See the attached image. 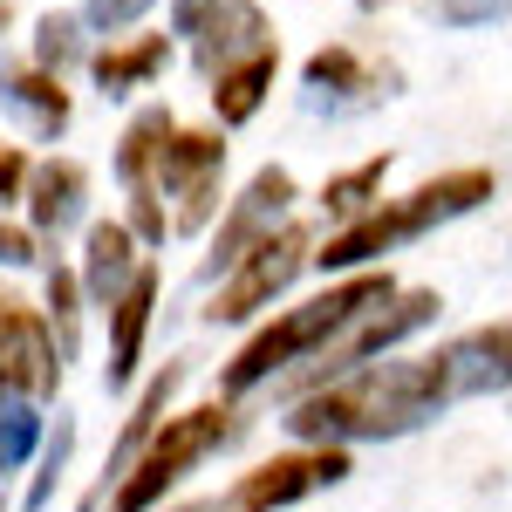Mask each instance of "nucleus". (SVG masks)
Returning <instances> with one entry per match:
<instances>
[{
    "label": "nucleus",
    "instance_id": "f257e3e1",
    "mask_svg": "<svg viewBox=\"0 0 512 512\" xmlns=\"http://www.w3.org/2000/svg\"><path fill=\"white\" fill-rule=\"evenodd\" d=\"M451 403L458 396L444 383L437 349L383 355V362H362L349 376L294 396L287 417H280V431L294 437V444H342V451H355V444H396V437L431 431Z\"/></svg>",
    "mask_w": 512,
    "mask_h": 512
},
{
    "label": "nucleus",
    "instance_id": "f03ea898",
    "mask_svg": "<svg viewBox=\"0 0 512 512\" xmlns=\"http://www.w3.org/2000/svg\"><path fill=\"white\" fill-rule=\"evenodd\" d=\"M396 287H403V280H396L390 267H362V274H335L321 294L280 308V315L253 321V335L233 349V362H219V396L246 403L253 390H267L274 376H287V369H301L308 355H321L355 315H369L376 301H390Z\"/></svg>",
    "mask_w": 512,
    "mask_h": 512
},
{
    "label": "nucleus",
    "instance_id": "7ed1b4c3",
    "mask_svg": "<svg viewBox=\"0 0 512 512\" xmlns=\"http://www.w3.org/2000/svg\"><path fill=\"white\" fill-rule=\"evenodd\" d=\"M499 198V171H485V164H458V171H437L424 178L417 192L403 198H383V205H369L362 219L349 226H335L328 239H315V274H362V267H383L390 253L403 246H417V239H431L437 226H451V219H472L478 205H492Z\"/></svg>",
    "mask_w": 512,
    "mask_h": 512
},
{
    "label": "nucleus",
    "instance_id": "20e7f679",
    "mask_svg": "<svg viewBox=\"0 0 512 512\" xmlns=\"http://www.w3.org/2000/svg\"><path fill=\"white\" fill-rule=\"evenodd\" d=\"M233 437H239V403L233 396H205L192 410H171L158 431H151V444L137 451V465L117 478V492L103 499V512H164V499H171L205 458H219Z\"/></svg>",
    "mask_w": 512,
    "mask_h": 512
},
{
    "label": "nucleus",
    "instance_id": "39448f33",
    "mask_svg": "<svg viewBox=\"0 0 512 512\" xmlns=\"http://www.w3.org/2000/svg\"><path fill=\"white\" fill-rule=\"evenodd\" d=\"M444 315V294L437 287H396L390 301H376L369 315H355L335 342L321 355H308L301 369H287V376H274V390L294 403V396L321 390V383H335V376H349V369H362V362H383V355H396L403 342H417L431 321Z\"/></svg>",
    "mask_w": 512,
    "mask_h": 512
},
{
    "label": "nucleus",
    "instance_id": "423d86ee",
    "mask_svg": "<svg viewBox=\"0 0 512 512\" xmlns=\"http://www.w3.org/2000/svg\"><path fill=\"white\" fill-rule=\"evenodd\" d=\"M315 267V226L308 219H287L280 233H267L253 253H239L226 274L212 280V301H205V321L212 328H253L267 321L274 301L294 294V280Z\"/></svg>",
    "mask_w": 512,
    "mask_h": 512
},
{
    "label": "nucleus",
    "instance_id": "0eeeda50",
    "mask_svg": "<svg viewBox=\"0 0 512 512\" xmlns=\"http://www.w3.org/2000/svg\"><path fill=\"white\" fill-rule=\"evenodd\" d=\"M226 164H233V144L219 123H178L164 137L158 192L171 205V233H212V219L226 205Z\"/></svg>",
    "mask_w": 512,
    "mask_h": 512
},
{
    "label": "nucleus",
    "instance_id": "6e6552de",
    "mask_svg": "<svg viewBox=\"0 0 512 512\" xmlns=\"http://www.w3.org/2000/svg\"><path fill=\"white\" fill-rule=\"evenodd\" d=\"M349 472H355V451H342V444H294V451L260 458L253 472H239L219 499H226V512H294L315 492L349 485Z\"/></svg>",
    "mask_w": 512,
    "mask_h": 512
},
{
    "label": "nucleus",
    "instance_id": "1a4fd4ad",
    "mask_svg": "<svg viewBox=\"0 0 512 512\" xmlns=\"http://www.w3.org/2000/svg\"><path fill=\"white\" fill-rule=\"evenodd\" d=\"M294 205H301L294 171H287V164H260V171L219 205V219H212V246H205V260H198V280H219L239 253H253L267 233H280V226L294 219Z\"/></svg>",
    "mask_w": 512,
    "mask_h": 512
},
{
    "label": "nucleus",
    "instance_id": "9d476101",
    "mask_svg": "<svg viewBox=\"0 0 512 512\" xmlns=\"http://www.w3.org/2000/svg\"><path fill=\"white\" fill-rule=\"evenodd\" d=\"M62 376H69V369H62V355H55L48 315L0 287V390L48 403V396L62 390Z\"/></svg>",
    "mask_w": 512,
    "mask_h": 512
},
{
    "label": "nucleus",
    "instance_id": "9b49d317",
    "mask_svg": "<svg viewBox=\"0 0 512 512\" xmlns=\"http://www.w3.org/2000/svg\"><path fill=\"white\" fill-rule=\"evenodd\" d=\"M185 362H164V369H151L137 390H130V410H123L117 437H110V451H103V478L89 485V499H82V512H103V499L117 492V478L137 465V451L151 444V431H158L164 417H171V403H178V390H185Z\"/></svg>",
    "mask_w": 512,
    "mask_h": 512
},
{
    "label": "nucleus",
    "instance_id": "f8f14e48",
    "mask_svg": "<svg viewBox=\"0 0 512 512\" xmlns=\"http://www.w3.org/2000/svg\"><path fill=\"white\" fill-rule=\"evenodd\" d=\"M158 301H164V267L144 260L137 280L110 301V362H103V390L110 396H130L144 383V342H151V321H158Z\"/></svg>",
    "mask_w": 512,
    "mask_h": 512
},
{
    "label": "nucleus",
    "instance_id": "ddd939ff",
    "mask_svg": "<svg viewBox=\"0 0 512 512\" xmlns=\"http://www.w3.org/2000/svg\"><path fill=\"white\" fill-rule=\"evenodd\" d=\"M178 62V35L171 28H130V35H110L103 48H89V82L103 103H130L137 89H158L164 69Z\"/></svg>",
    "mask_w": 512,
    "mask_h": 512
},
{
    "label": "nucleus",
    "instance_id": "4468645a",
    "mask_svg": "<svg viewBox=\"0 0 512 512\" xmlns=\"http://www.w3.org/2000/svg\"><path fill=\"white\" fill-rule=\"evenodd\" d=\"M301 96H308V110L342 117V110H369L376 96H396V76L390 69H369L349 41H321L315 55L301 62Z\"/></svg>",
    "mask_w": 512,
    "mask_h": 512
},
{
    "label": "nucleus",
    "instance_id": "2eb2a0df",
    "mask_svg": "<svg viewBox=\"0 0 512 512\" xmlns=\"http://www.w3.org/2000/svg\"><path fill=\"white\" fill-rule=\"evenodd\" d=\"M21 219L35 226L48 246H62L69 233L89 226V164L82 158H35L28 171V192H21Z\"/></svg>",
    "mask_w": 512,
    "mask_h": 512
},
{
    "label": "nucleus",
    "instance_id": "dca6fc26",
    "mask_svg": "<svg viewBox=\"0 0 512 512\" xmlns=\"http://www.w3.org/2000/svg\"><path fill=\"white\" fill-rule=\"evenodd\" d=\"M0 110H14L28 123L35 144H62L76 123V96H69V76L41 69L28 55H0Z\"/></svg>",
    "mask_w": 512,
    "mask_h": 512
},
{
    "label": "nucleus",
    "instance_id": "f3484780",
    "mask_svg": "<svg viewBox=\"0 0 512 512\" xmlns=\"http://www.w3.org/2000/svg\"><path fill=\"white\" fill-rule=\"evenodd\" d=\"M437 362H444V383H451L458 403H472V396H512V315L437 342Z\"/></svg>",
    "mask_w": 512,
    "mask_h": 512
},
{
    "label": "nucleus",
    "instance_id": "a211bd4d",
    "mask_svg": "<svg viewBox=\"0 0 512 512\" xmlns=\"http://www.w3.org/2000/svg\"><path fill=\"white\" fill-rule=\"evenodd\" d=\"M144 260H151V253H144V239L130 233L123 219H89V226H82V253H76V274H82L89 308H96V315H110V301L137 280Z\"/></svg>",
    "mask_w": 512,
    "mask_h": 512
},
{
    "label": "nucleus",
    "instance_id": "6ab92c4d",
    "mask_svg": "<svg viewBox=\"0 0 512 512\" xmlns=\"http://www.w3.org/2000/svg\"><path fill=\"white\" fill-rule=\"evenodd\" d=\"M274 82H280V35L260 41V48H246L239 62H226V69H212V76H205L212 123H219V130H246V123L267 110Z\"/></svg>",
    "mask_w": 512,
    "mask_h": 512
},
{
    "label": "nucleus",
    "instance_id": "aec40b11",
    "mask_svg": "<svg viewBox=\"0 0 512 512\" xmlns=\"http://www.w3.org/2000/svg\"><path fill=\"white\" fill-rule=\"evenodd\" d=\"M171 130H178L171 103H137L130 110V123L117 130V151H110V171H117L123 192H158V158H164Z\"/></svg>",
    "mask_w": 512,
    "mask_h": 512
},
{
    "label": "nucleus",
    "instance_id": "412c9836",
    "mask_svg": "<svg viewBox=\"0 0 512 512\" xmlns=\"http://www.w3.org/2000/svg\"><path fill=\"white\" fill-rule=\"evenodd\" d=\"M41 315L55 328V355H62V369L82 355V328H89V294H82V274L76 260H41Z\"/></svg>",
    "mask_w": 512,
    "mask_h": 512
},
{
    "label": "nucleus",
    "instance_id": "4be33fe9",
    "mask_svg": "<svg viewBox=\"0 0 512 512\" xmlns=\"http://www.w3.org/2000/svg\"><path fill=\"white\" fill-rule=\"evenodd\" d=\"M260 41H274V21H267V7L260 0H233L205 35L192 41V62L198 76H212V69H226V62H239L246 48H260Z\"/></svg>",
    "mask_w": 512,
    "mask_h": 512
},
{
    "label": "nucleus",
    "instance_id": "5701e85b",
    "mask_svg": "<svg viewBox=\"0 0 512 512\" xmlns=\"http://www.w3.org/2000/svg\"><path fill=\"white\" fill-rule=\"evenodd\" d=\"M390 151H376V158H362L349 164V171H335V178H321V192L315 205L335 219V226H349V219H362L369 205H383V185H390Z\"/></svg>",
    "mask_w": 512,
    "mask_h": 512
},
{
    "label": "nucleus",
    "instance_id": "b1692460",
    "mask_svg": "<svg viewBox=\"0 0 512 512\" xmlns=\"http://www.w3.org/2000/svg\"><path fill=\"white\" fill-rule=\"evenodd\" d=\"M76 410H55V424L41 437L35 451V472H28V492H21V512H48L55 506V492H62V478H69V458H76Z\"/></svg>",
    "mask_w": 512,
    "mask_h": 512
},
{
    "label": "nucleus",
    "instance_id": "393cba45",
    "mask_svg": "<svg viewBox=\"0 0 512 512\" xmlns=\"http://www.w3.org/2000/svg\"><path fill=\"white\" fill-rule=\"evenodd\" d=\"M28 62L55 69V76H69V69L89 62V28H82L76 7H48V14H41L35 35H28Z\"/></svg>",
    "mask_w": 512,
    "mask_h": 512
},
{
    "label": "nucleus",
    "instance_id": "a878e982",
    "mask_svg": "<svg viewBox=\"0 0 512 512\" xmlns=\"http://www.w3.org/2000/svg\"><path fill=\"white\" fill-rule=\"evenodd\" d=\"M41 437H48V417H41L35 396H14L0 390V478L21 472V465H35Z\"/></svg>",
    "mask_w": 512,
    "mask_h": 512
},
{
    "label": "nucleus",
    "instance_id": "bb28decb",
    "mask_svg": "<svg viewBox=\"0 0 512 512\" xmlns=\"http://www.w3.org/2000/svg\"><path fill=\"white\" fill-rule=\"evenodd\" d=\"M164 0H82L76 14H82V28H89V35H130V28H144V21H151V14H158Z\"/></svg>",
    "mask_w": 512,
    "mask_h": 512
},
{
    "label": "nucleus",
    "instance_id": "cd10ccee",
    "mask_svg": "<svg viewBox=\"0 0 512 512\" xmlns=\"http://www.w3.org/2000/svg\"><path fill=\"white\" fill-rule=\"evenodd\" d=\"M424 7H431L437 28H451V35H478V28L512 21V0H424Z\"/></svg>",
    "mask_w": 512,
    "mask_h": 512
},
{
    "label": "nucleus",
    "instance_id": "c85d7f7f",
    "mask_svg": "<svg viewBox=\"0 0 512 512\" xmlns=\"http://www.w3.org/2000/svg\"><path fill=\"white\" fill-rule=\"evenodd\" d=\"M123 226L144 239V253H164V239H171V205H164V192H123Z\"/></svg>",
    "mask_w": 512,
    "mask_h": 512
},
{
    "label": "nucleus",
    "instance_id": "c756f323",
    "mask_svg": "<svg viewBox=\"0 0 512 512\" xmlns=\"http://www.w3.org/2000/svg\"><path fill=\"white\" fill-rule=\"evenodd\" d=\"M41 260H48V239H41L28 219H7V212H0V267H7V274H35Z\"/></svg>",
    "mask_w": 512,
    "mask_h": 512
},
{
    "label": "nucleus",
    "instance_id": "7c9ffc66",
    "mask_svg": "<svg viewBox=\"0 0 512 512\" xmlns=\"http://www.w3.org/2000/svg\"><path fill=\"white\" fill-rule=\"evenodd\" d=\"M226 7H233V0H164V28H171V35L192 48V41L205 35V28H212Z\"/></svg>",
    "mask_w": 512,
    "mask_h": 512
},
{
    "label": "nucleus",
    "instance_id": "2f4dec72",
    "mask_svg": "<svg viewBox=\"0 0 512 512\" xmlns=\"http://www.w3.org/2000/svg\"><path fill=\"white\" fill-rule=\"evenodd\" d=\"M28 171H35L28 144H7V137H0V212H14V205H21V192H28Z\"/></svg>",
    "mask_w": 512,
    "mask_h": 512
},
{
    "label": "nucleus",
    "instance_id": "473e14b6",
    "mask_svg": "<svg viewBox=\"0 0 512 512\" xmlns=\"http://www.w3.org/2000/svg\"><path fill=\"white\" fill-rule=\"evenodd\" d=\"M178 512H226V499L212 492V499H192V506H178Z\"/></svg>",
    "mask_w": 512,
    "mask_h": 512
},
{
    "label": "nucleus",
    "instance_id": "72a5a7b5",
    "mask_svg": "<svg viewBox=\"0 0 512 512\" xmlns=\"http://www.w3.org/2000/svg\"><path fill=\"white\" fill-rule=\"evenodd\" d=\"M7 28H14V7H7V0H0V35H7Z\"/></svg>",
    "mask_w": 512,
    "mask_h": 512
},
{
    "label": "nucleus",
    "instance_id": "f704fd0d",
    "mask_svg": "<svg viewBox=\"0 0 512 512\" xmlns=\"http://www.w3.org/2000/svg\"><path fill=\"white\" fill-rule=\"evenodd\" d=\"M376 7H390V0H362V14H376Z\"/></svg>",
    "mask_w": 512,
    "mask_h": 512
},
{
    "label": "nucleus",
    "instance_id": "c9c22d12",
    "mask_svg": "<svg viewBox=\"0 0 512 512\" xmlns=\"http://www.w3.org/2000/svg\"><path fill=\"white\" fill-rule=\"evenodd\" d=\"M0 512H7V492H0Z\"/></svg>",
    "mask_w": 512,
    "mask_h": 512
}]
</instances>
